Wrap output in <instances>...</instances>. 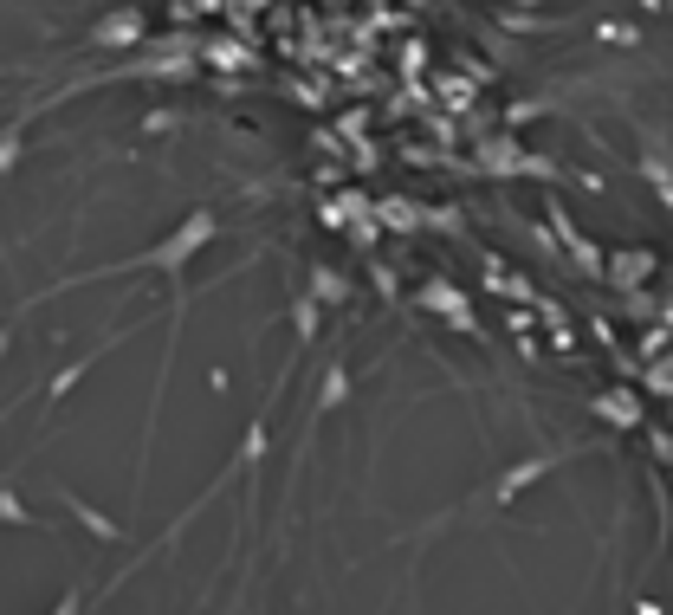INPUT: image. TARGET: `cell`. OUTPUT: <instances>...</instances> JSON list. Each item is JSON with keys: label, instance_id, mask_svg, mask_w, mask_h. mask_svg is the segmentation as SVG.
Returning <instances> with one entry per match:
<instances>
[{"label": "cell", "instance_id": "6da1fadb", "mask_svg": "<svg viewBox=\"0 0 673 615\" xmlns=\"http://www.w3.org/2000/svg\"><path fill=\"white\" fill-rule=\"evenodd\" d=\"M123 39H136V13H111L98 26V46H123Z\"/></svg>", "mask_w": 673, "mask_h": 615}]
</instances>
